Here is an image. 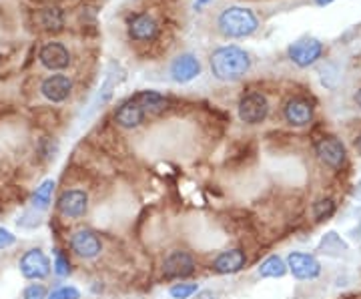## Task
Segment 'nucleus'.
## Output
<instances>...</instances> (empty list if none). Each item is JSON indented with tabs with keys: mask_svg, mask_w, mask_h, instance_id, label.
I'll return each mask as SVG.
<instances>
[{
	"mask_svg": "<svg viewBox=\"0 0 361 299\" xmlns=\"http://www.w3.org/2000/svg\"><path fill=\"white\" fill-rule=\"evenodd\" d=\"M71 249L80 260H94L103 251V241L90 229H78L71 237Z\"/></svg>",
	"mask_w": 361,
	"mask_h": 299,
	"instance_id": "1a4fd4ad",
	"label": "nucleus"
},
{
	"mask_svg": "<svg viewBox=\"0 0 361 299\" xmlns=\"http://www.w3.org/2000/svg\"><path fill=\"white\" fill-rule=\"evenodd\" d=\"M18 225L25 227V229H35L40 225V217L37 215V211H26L23 213V217L18 219Z\"/></svg>",
	"mask_w": 361,
	"mask_h": 299,
	"instance_id": "bb28decb",
	"label": "nucleus"
},
{
	"mask_svg": "<svg viewBox=\"0 0 361 299\" xmlns=\"http://www.w3.org/2000/svg\"><path fill=\"white\" fill-rule=\"evenodd\" d=\"M199 291L197 283H175L169 289V295L173 299H191Z\"/></svg>",
	"mask_w": 361,
	"mask_h": 299,
	"instance_id": "5701e85b",
	"label": "nucleus"
},
{
	"mask_svg": "<svg viewBox=\"0 0 361 299\" xmlns=\"http://www.w3.org/2000/svg\"><path fill=\"white\" fill-rule=\"evenodd\" d=\"M35 23L44 32H61L65 26V13L59 6H44L35 14Z\"/></svg>",
	"mask_w": 361,
	"mask_h": 299,
	"instance_id": "a211bd4d",
	"label": "nucleus"
},
{
	"mask_svg": "<svg viewBox=\"0 0 361 299\" xmlns=\"http://www.w3.org/2000/svg\"><path fill=\"white\" fill-rule=\"evenodd\" d=\"M40 92L51 103H65L73 92V80L66 75H51L42 80Z\"/></svg>",
	"mask_w": 361,
	"mask_h": 299,
	"instance_id": "4468645a",
	"label": "nucleus"
},
{
	"mask_svg": "<svg viewBox=\"0 0 361 299\" xmlns=\"http://www.w3.org/2000/svg\"><path fill=\"white\" fill-rule=\"evenodd\" d=\"M336 201L334 199H319L315 205H313V217L317 221H327L336 215Z\"/></svg>",
	"mask_w": 361,
	"mask_h": 299,
	"instance_id": "4be33fe9",
	"label": "nucleus"
},
{
	"mask_svg": "<svg viewBox=\"0 0 361 299\" xmlns=\"http://www.w3.org/2000/svg\"><path fill=\"white\" fill-rule=\"evenodd\" d=\"M199 75H201V63L191 52L179 54L169 66V77L177 85H187V83L195 80Z\"/></svg>",
	"mask_w": 361,
	"mask_h": 299,
	"instance_id": "6e6552de",
	"label": "nucleus"
},
{
	"mask_svg": "<svg viewBox=\"0 0 361 299\" xmlns=\"http://www.w3.org/2000/svg\"><path fill=\"white\" fill-rule=\"evenodd\" d=\"M283 117L291 127H307L313 121V104L303 97H293L285 103Z\"/></svg>",
	"mask_w": 361,
	"mask_h": 299,
	"instance_id": "ddd939ff",
	"label": "nucleus"
},
{
	"mask_svg": "<svg viewBox=\"0 0 361 299\" xmlns=\"http://www.w3.org/2000/svg\"><path fill=\"white\" fill-rule=\"evenodd\" d=\"M209 2H211V0H197V2H195V8H201V6H205Z\"/></svg>",
	"mask_w": 361,
	"mask_h": 299,
	"instance_id": "2f4dec72",
	"label": "nucleus"
},
{
	"mask_svg": "<svg viewBox=\"0 0 361 299\" xmlns=\"http://www.w3.org/2000/svg\"><path fill=\"white\" fill-rule=\"evenodd\" d=\"M145 117L147 113L133 99L118 104L115 111V123L121 129H137L145 123Z\"/></svg>",
	"mask_w": 361,
	"mask_h": 299,
	"instance_id": "dca6fc26",
	"label": "nucleus"
},
{
	"mask_svg": "<svg viewBox=\"0 0 361 299\" xmlns=\"http://www.w3.org/2000/svg\"><path fill=\"white\" fill-rule=\"evenodd\" d=\"M237 113L245 125H261L269 115V101L263 92H247L239 101Z\"/></svg>",
	"mask_w": 361,
	"mask_h": 299,
	"instance_id": "7ed1b4c3",
	"label": "nucleus"
},
{
	"mask_svg": "<svg viewBox=\"0 0 361 299\" xmlns=\"http://www.w3.org/2000/svg\"><path fill=\"white\" fill-rule=\"evenodd\" d=\"M52 191H54V181L49 179V181H44L40 187H37V191H35V195H32V205L35 209H40V211H44V209L51 205V197Z\"/></svg>",
	"mask_w": 361,
	"mask_h": 299,
	"instance_id": "412c9836",
	"label": "nucleus"
},
{
	"mask_svg": "<svg viewBox=\"0 0 361 299\" xmlns=\"http://www.w3.org/2000/svg\"><path fill=\"white\" fill-rule=\"evenodd\" d=\"M195 257L189 251H171L165 261H163V277L165 279H185V277H191L195 274Z\"/></svg>",
	"mask_w": 361,
	"mask_h": 299,
	"instance_id": "39448f33",
	"label": "nucleus"
},
{
	"mask_svg": "<svg viewBox=\"0 0 361 299\" xmlns=\"http://www.w3.org/2000/svg\"><path fill=\"white\" fill-rule=\"evenodd\" d=\"M217 28L227 39H247L259 28V20L255 13L245 6H229L219 14Z\"/></svg>",
	"mask_w": 361,
	"mask_h": 299,
	"instance_id": "f03ea898",
	"label": "nucleus"
},
{
	"mask_svg": "<svg viewBox=\"0 0 361 299\" xmlns=\"http://www.w3.org/2000/svg\"><path fill=\"white\" fill-rule=\"evenodd\" d=\"M289 59L301 68L315 65L323 54V44L317 39H299L287 49Z\"/></svg>",
	"mask_w": 361,
	"mask_h": 299,
	"instance_id": "423d86ee",
	"label": "nucleus"
},
{
	"mask_svg": "<svg viewBox=\"0 0 361 299\" xmlns=\"http://www.w3.org/2000/svg\"><path fill=\"white\" fill-rule=\"evenodd\" d=\"M287 269L293 274L297 279H315L322 275V263L315 260L310 253L293 251L287 257Z\"/></svg>",
	"mask_w": 361,
	"mask_h": 299,
	"instance_id": "9b49d317",
	"label": "nucleus"
},
{
	"mask_svg": "<svg viewBox=\"0 0 361 299\" xmlns=\"http://www.w3.org/2000/svg\"><path fill=\"white\" fill-rule=\"evenodd\" d=\"M315 4H319V6H327V4H331V2H336V0H313Z\"/></svg>",
	"mask_w": 361,
	"mask_h": 299,
	"instance_id": "c756f323",
	"label": "nucleus"
},
{
	"mask_svg": "<svg viewBox=\"0 0 361 299\" xmlns=\"http://www.w3.org/2000/svg\"><path fill=\"white\" fill-rule=\"evenodd\" d=\"M355 149H357V153L361 155V133L355 137Z\"/></svg>",
	"mask_w": 361,
	"mask_h": 299,
	"instance_id": "7c9ffc66",
	"label": "nucleus"
},
{
	"mask_svg": "<svg viewBox=\"0 0 361 299\" xmlns=\"http://www.w3.org/2000/svg\"><path fill=\"white\" fill-rule=\"evenodd\" d=\"M20 274L25 275L26 279L39 281L44 279L51 274V260L42 253V249H28L25 255L20 257Z\"/></svg>",
	"mask_w": 361,
	"mask_h": 299,
	"instance_id": "0eeeda50",
	"label": "nucleus"
},
{
	"mask_svg": "<svg viewBox=\"0 0 361 299\" xmlns=\"http://www.w3.org/2000/svg\"><path fill=\"white\" fill-rule=\"evenodd\" d=\"M52 269H54V274L59 275V277H66V275L71 274V261H68V257H65L59 249L54 251V263H52Z\"/></svg>",
	"mask_w": 361,
	"mask_h": 299,
	"instance_id": "b1692460",
	"label": "nucleus"
},
{
	"mask_svg": "<svg viewBox=\"0 0 361 299\" xmlns=\"http://www.w3.org/2000/svg\"><path fill=\"white\" fill-rule=\"evenodd\" d=\"M56 209L66 219H78L89 209V195L85 191H80V189L65 191L63 195L59 197V201H56Z\"/></svg>",
	"mask_w": 361,
	"mask_h": 299,
	"instance_id": "9d476101",
	"label": "nucleus"
},
{
	"mask_svg": "<svg viewBox=\"0 0 361 299\" xmlns=\"http://www.w3.org/2000/svg\"><path fill=\"white\" fill-rule=\"evenodd\" d=\"M211 73L213 77L219 78L223 83H233V80H239L249 73L251 68V59H249V52L241 47H235V44H227V47H219L215 49L211 59Z\"/></svg>",
	"mask_w": 361,
	"mask_h": 299,
	"instance_id": "f257e3e1",
	"label": "nucleus"
},
{
	"mask_svg": "<svg viewBox=\"0 0 361 299\" xmlns=\"http://www.w3.org/2000/svg\"><path fill=\"white\" fill-rule=\"evenodd\" d=\"M287 274V263L279 255H271L259 265V275L263 279H279Z\"/></svg>",
	"mask_w": 361,
	"mask_h": 299,
	"instance_id": "aec40b11",
	"label": "nucleus"
},
{
	"mask_svg": "<svg viewBox=\"0 0 361 299\" xmlns=\"http://www.w3.org/2000/svg\"><path fill=\"white\" fill-rule=\"evenodd\" d=\"M49 298V293H47V289L40 286V283H32V286H28L25 289V293H23V299H47Z\"/></svg>",
	"mask_w": 361,
	"mask_h": 299,
	"instance_id": "a878e982",
	"label": "nucleus"
},
{
	"mask_svg": "<svg viewBox=\"0 0 361 299\" xmlns=\"http://www.w3.org/2000/svg\"><path fill=\"white\" fill-rule=\"evenodd\" d=\"M353 101H355V104H357V106H360L361 109V89L357 92H355V97H353Z\"/></svg>",
	"mask_w": 361,
	"mask_h": 299,
	"instance_id": "473e14b6",
	"label": "nucleus"
},
{
	"mask_svg": "<svg viewBox=\"0 0 361 299\" xmlns=\"http://www.w3.org/2000/svg\"><path fill=\"white\" fill-rule=\"evenodd\" d=\"M315 155L319 157L323 165H327L329 169H341L348 161V151L345 145L341 143L336 137H323L315 143Z\"/></svg>",
	"mask_w": 361,
	"mask_h": 299,
	"instance_id": "20e7f679",
	"label": "nucleus"
},
{
	"mask_svg": "<svg viewBox=\"0 0 361 299\" xmlns=\"http://www.w3.org/2000/svg\"><path fill=\"white\" fill-rule=\"evenodd\" d=\"M14 243H16V237H14L8 229H4V227H0V249H8L13 248Z\"/></svg>",
	"mask_w": 361,
	"mask_h": 299,
	"instance_id": "cd10ccee",
	"label": "nucleus"
},
{
	"mask_svg": "<svg viewBox=\"0 0 361 299\" xmlns=\"http://www.w3.org/2000/svg\"><path fill=\"white\" fill-rule=\"evenodd\" d=\"M39 61L49 71H65L71 65V52L63 42H47L40 49Z\"/></svg>",
	"mask_w": 361,
	"mask_h": 299,
	"instance_id": "f8f14e48",
	"label": "nucleus"
},
{
	"mask_svg": "<svg viewBox=\"0 0 361 299\" xmlns=\"http://www.w3.org/2000/svg\"><path fill=\"white\" fill-rule=\"evenodd\" d=\"M130 99L139 104L147 115H149V113H151V115L163 113V111L169 106L167 97H163L161 92H157V91H141V92H137V94H133Z\"/></svg>",
	"mask_w": 361,
	"mask_h": 299,
	"instance_id": "6ab92c4d",
	"label": "nucleus"
},
{
	"mask_svg": "<svg viewBox=\"0 0 361 299\" xmlns=\"http://www.w3.org/2000/svg\"><path fill=\"white\" fill-rule=\"evenodd\" d=\"M247 263V255L243 249H227L221 251L219 255L213 261V271L219 275H233L239 274Z\"/></svg>",
	"mask_w": 361,
	"mask_h": 299,
	"instance_id": "2eb2a0df",
	"label": "nucleus"
},
{
	"mask_svg": "<svg viewBox=\"0 0 361 299\" xmlns=\"http://www.w3.org/2000/svg\"><path fill=\"white\" fill-rule=\"evenodd\" d=\"M195 299H217V295L213 291H197V298Z\"/></svg>",
	"mask_w": 361,
	"mask_h": 299,
	"instance_id": "c85d7f7f",
	"label": "nucleus"
},
{
	"mask_svg": "<svg viewBox=\"0 0 361 299\" xmlns=\"http://www.w3.org/2000/svg\"><path fill=\"white\" fill-rule=\"evenodd\" d=\"M159 32L155 18L149 14H135L129 18V37L137 42H149Z\"/></svg>",
	"mask_w": 361,
	"mask_h": 299,
	"instance_id": "f3484780",
	"label": "nucleus"
},
{
	"mask_svg": "<svg viewBox=\"0 0 361 299\" xmlns=\"http://www.w3.org/2000/svg\"><path fill=\"white\" fill-rule=\"evenodd\" d=\"M47 299H80V291L73 286H61L52 289Z\"/></svg>",
	"mask_w": 361,
	"mask_h": 299,
	"instance_id": "393cba45",
	"label": "nucleus"
}]
</instances>
